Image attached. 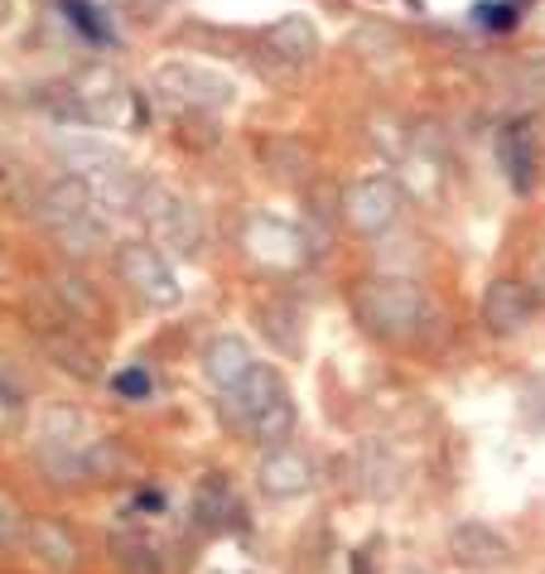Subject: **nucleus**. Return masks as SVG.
Returning <instances> with one entry per match:
<instances>
[{"mask_svg": "<svg viewBox=\"0 0 545 574\" xmlns=\"http://www.w3.org/2000/svg\"><path fill=\"white\" fill-rule=\"evenodd\" d=\"M353 314L372 338L386 344H410V338L425 334L430 324V300L416 280L406 275H372L353 290Z\"/></svg>", "mask_w": 545, "mask_h": 574, "instance_id": "f257e3e1", "label": "nucleus"}, {"mask_svg": "<svg viewBox=\"0 0 545 574\" xmlns=\"http://www.w3.org/2000/svg\"><path fill=\"white\" fill-rule=\"evenodd\" d=\"M140 213H145V223H150L155 237L169 241L179 256H193L203 247V223H198V213H193V203L184 199V193H174L164 184H150L145 189Z\"/></svg>", "mask_w": 545, "mask_h": 574, "instance_id": "7ed1b4c3", "label": "nucleus"}, {"mask_svg": "<svg viewBox=\"0 0 545 574\" xmlns=\"http://www.w3.org/2000/svg\"><path fill=\"white\" fill-rule=\"evenodd\" d=\"M247 251L257 256V261H265V266H299L314 247H309L305 232L275 223V217H257V223L247 227Z\"/></svg>", "mask_w": 545, "mask_h": 574, "instance_id": "1a4fd4ad", "label": "nucleus"}, {"mask_svg": "<svg viewBox=\"0 0 545 574\" xmlns=\"http://www.w3.org/2000/svg\"><path fill=\"white\" fill-rule=\"evenodd\" d=\"M257 487L265 497H305L314 487V469L299 449H271L257 469Z\"/></svg>", "mask_w": 545, "mask_h": 574, "instance_id": "9b49d317", "label": "nucleus"}, {"mask_svg": "<svg viewBox=\"0 0 545 574\" xmlns=\"http://www.w3.org/2000/svg\"><path fill=\"white\" fill-rule=\"evenodd\" d=\"M531 314H536V295L526 290V280L502 275L482 290V324H488V334H498V338L522 334L531 324Z\"/></svg>", "mask_w": 545, "mask_h": 574, "instance_id": "423d86ee", "label": "nucleus"}, {"mask_svg": "<svg viewBox=\"0 0 545 574\" xmlns=\"http://www.w3.org/2000/svg\"><path fill=\"white\" fill-rule=\"evenodd\" d=\"M179 136H184L189 145H198V150H208V145H217V121H208V112H189L184 126H179Z\"/></svg>", "mask_w": 545, "mask_h": 574, "instance_id": "473e14b6", "label": "nucleus"}, {"mask_svg": "<svg viewBox=\"0 0 545 574\" xmlns=\"http://www.w3.org/2000/svg\"><path fill=\"white\" fill-rule=\"evenodd\" d=\"M450 551L468 570H492L507 560V536L498 527H488V521H458L450 531Z\"/></svg>", "mask_w": 545, "mask_h": 574, "instance_id": "f8f14e48", "label": "nucleus"}, {"mask_svg": "<svg viewBox=\"0 0 545 574\" xmlns=\"http://www.w3.org/2000/svg\"><path fill=\"white\" fill-rule=\"evenodd\" d=\"M265 48H271L275 58H285V64H309V58L319 54V30H314L305 15H285L265 30Z\"/></svg>", "mask_w": 545, "mask_h": 574, "instance_id": "4468645a", "label": "nucleus"}, {"mask_svg": "<svg viewBox=\"0 0 545 574\" xmlns=\"http://www.w3.org/2000/svg\"><path fill=\"white\" fill-rule=\"evenodd\" d=\"M261 165L271 169L275 184H299L309 175L314 155L299 136H271V140H261Z\"/></svg>", "mask_w": 545, "mask_h": 574, "instance_id": "dca6fc26", "label": "nucleus"}, {"mask_svg": "<svg viewBox=\"0 0 545 574\" xmlns=\"http://www.w3.org/2000/svg\"><path fill=\"white\" fill-rule=\"evenodd\" d=\"M112 10L116 15H126V20H136V24H150L169 10V0H112Z\"/></svg>", "mask_w": 545, "mask_h": 574, "instance_id": "72a5a7b5", "label": "nucleus"}, {"mask_svg": "<svg viewBox=\"0 0 545 574\" xmlns=\"http://www.w3.org/2000/svg\"><path fill=\"white\" fill-rule=\"evenodd\" d=\"M48 290H54L58 304H64V309H68V319H88V324L106 319V304H102V295H96V290H92L82 275L64 271V275H54V280H48Z\"/></svg>", "mask_w": 545, "mask_h": 574, "instance_id": "412c9836", "label": "nucleus"}, {"mask_svg": "<svg viewBox=\"0 0 545 574\" xmlns=\"http://www.w3.org/2000/svg\"><path fill=\"white\" fill-rule=\"evenodd\" d=\"M24 545H30L34 565L48 570V574H72V570L82 565L78 536H72L64 521H54V517H34L30 521V536H24Z\"/></svg>", "mask_w": 545, "mask_h": 574, "instance_id": "6e6552de", "label": "nucleus"}, {"mask_svg": "<svg viewBox=\"0 0 545 574\" xmlns=\"http://www.w3.org/2000/svg\"><path fill=\"white\" fill-rule=\"evenodd\" d=\"M112 565L121 574H164L155 541L150 536H140V531H116L112 536Z\"/></svg>", "mask_w": 545, "mask_h": 574, "instance_id": "4be33fe9", "label": "nucleus"}, {"mask_svg": "<svg viewBox=\"0 0 545 574\" xmlns=\"http://www.w3.org/2000/svg\"><path fill=\"white\" fill-rule=\"evenodd\" d=\"M39 473L48 483H64V487H78L88 483V449H64V444H39Z\"/></svg>", "mask_w": 545, "mask_h": 574, "instance_id": "a878e982", "label": "nucleus"}, {"mask_svg": "<svg viewBox=\"0 0 545 574\" xmlns=\"http://www.w3.org/2000/svg\"><path fill=\"white\" fill-rule=\"evenodd\" d=\"M474 20L482 24V30H512V24L516 20H522V15H516V5H507V0H478V5H474Z\"/></svg>", "mask_w": 545, "mask_h": 574, "instance_id": "7c9ffc66", "label": "nucleus"}, {"mask_svg": "<svg viewBox=\"0 0 545 574\" xmlns=\"http://www.w3.org/2000/svg\"><path fill=\"white\" fill-rule=\"evenodd\" d=\"M343 213H348V223H353V232H362V237H382V232L401 217V184L386 179V175L357 179V184L343 193Z\"/></svg>", "mask_w": 545, "mask_h": 574, "instance_id": "20e7f679", "label": "nucleus"}, {"mask_svg": "<svg viewBox=\"0 0 545 574\" xmlns=\"http://www.w3.org/2000/svg\"><path fill=\"white\" fill-rule=\"evenodd\" d=\"M203 368H208L213 376V386H223V391H237L241 382L251 376V348H247V338H237V334H217L208 348H203Z\"/></svg>", "mask_w": 545, "mask_h": 574, "instance_id": "ddd939ff", "label": "nucleus"}, {"mask_svg": "<svg viewBox=\"0 0 545 574\" xmlns=\"http://www.w3.org/2000/svg\"><path fill=\"white\" fill-rule=\"evenodd\" d=\"M92 203H96L92 179H82V175H64L58 184H48V189H44L39 217L48 223V232H58V227H72V223H88V217H92Z\"/></svg>", "mask_w": 545, "mask_h": 574, "instance_id": "9d476101", "label": "nucleus"}, {"mask_svg": "<svg viewBox=\"0 0 545 574\" xmlns=\"http://www.w3.org/2000/svg\"><path fill=\"white\" fill-rule=\"evenodd\" d=\"M145 189H150V184H140L126 165H112V169H102V175L92 179L96 203H106L112 213H130V207H140L145 203Z\"/></svg>", "mask_w": 545, "mask_h": 574, "instance_id": "aec40b11", "label": "nucleus"}, {"mask_svg": "<svg viewBox=\"0 0 545 574\" xmlns=\"http://www.w3.org/2000/svg\"><path fill=\"white\" fill-rule=\"evenodd\" d=\"M30 521H34V517L20 507V497L0 487V555H5V551H15V545L24 541V536H30Z\"/></svg>", "mask_w": 545, "mask_h": 574, "instance_id": "bb28decb", "label": "nucleus"}, {"mask_svg": "<svg viewBox=\"0 0 545 574\" xmlns=\"http://www.w3.org/2000/svg\"><path fill=\"white\" fill-rule=\"evenodd\" d=\"M0 401H5L10 410H20L24 401H30V376L20 372V362L10 358V352H0Z\"/></svg>", "mask_w": 545, "mask_h": 574, "instance_id": "c85d7f7f", "label": "nucleus"}, {"mask_svg": "<svg viewBox=\"0 0 545 574\" xmlns=\"http://www.w3.org/2000/svg\"><path fill=\"white\" fill-rule=\"evenodd\" d=\"M396 487V473H391V459L382 454H362V493L372 497H386Z\"/></svg>", "mask_w": 545, "mask_h": 574, "instance_id": "c756f323", "label": "nucleus"}, {"mask_svg": "<svg viewBox=\"0 0 545 574\" xmlns=\"http://www.w3.org/2000/svg\"><path fill=\"white\" fill-rule=\"evenodd\" d=\"M44 352L54 368H64L68 376H78V382H102V358L82 344L78 334H68V328H58V334H44Z\"/></svg>", "mask_w": 545, "mask_h": 574, "instance_id": "2eb2a0df", "label": "nucleus"}, {"mask_svg": "<svg viewBox=\"0 0 545 574\" xmlns=\"http://www.w3.org/2000/svg\"><path fill=\"white\" fill-rule=\"evenodd\" d=\"M54 241H58V251H68V256H92L96 247H102V227L92 223H72V227H58L54 232Z\"/></svg>", "mask_w": 545, "mask_h": 574, "instance_id": "cd10ccee", "label": "nucleus"}, {"mask_svg": "<svg viewBox=\"0 0 545 574\" xmlns=\"http://www.w3.org/2000/svg\"><path fill=\"white\" fill-rule=\"evenodd\" d=\"M193 517H198L203 531H227L237 521V497L227 479H203L198 493H193Z\"/></svg>", "mask_w": 545, "mask_h": 574, "instance_id": "6ab92c4d", "label": "nucleus"}, {"mask_svg": "<svg viewBox=\"0 0 545 574\" xmlns=\"http://www.w3.org/2000/svg\"><path fill=\"white\" fill-rule=\"evenodd\" d=\"M121 479H136V454L102 435L96 444H88V483H121Z\"/></svg>", "mask_w": 545, "mask_h": 574, "instance_id": "b1692460", "label": "nucleus"}, {"mask_svg": "<svg viewBox=\"0 0 545 574\" xmlns=\"http://www.w3.org/2000/svg\"><path fill=\"white\" fill-rule=\"evenodd\" d=\"M58 160L72 165L78 175H102V169L121 165V155L96 136H58Z\"/></svg>", "mask_w": 545, "mask_h": 574, "instance_id": "5701e85b", "label": "nucleus"}, {"mask_svg": "<svg viewBox=\"0 0 545 574\" xmlns=\"http://www.w3.org/2000/svg\"><path fill=\"white\" fill-rule=\"evenodd\" d=\"M112 391L121 401H150L155 382H150V372H145V368H126V372L112 376Z\"/></svg>", "mask_w": 545, "mask_h": 574, "instance_id": "2f4dec72", "label": "nucleus"}, {"mask_svg": "<svg viewBox=\"0 0 545 574\" xmlns=\"http://www.w3.org/2000/svg\"><path fill=\"white\" fill-rule=\"evenodd\" d=\"M116 275L126 280L145 304H155V309H174L179 295H184L174 271H169V261L150 247V241H121L116 247Z\"/></svg>", "mask_w": 545, "mask_h": 574, "instance_id": "f03ea898", "label": "nucleus"}, {"mask_svg": "<svg viewBox=\"0 0 545 574\" xmlns=\"http://www.w3.org/2000/svg\"><path fill=\"white\" fill-rule=\"evenodd\" d=\"M155 82H160L164 102H179V106H189V112H213V106L232 102V82H227L223 72L193 68V64H164Z\"/></svg>", "mask_w": 545, "mask_h": 574, "instance_id": "39448f33", "label": "nucleus"}, {"mask_svg": "<svg viewBox=\"0 0 545 574\" xmlns=\"http://www.w3.org/2000/svg\"><path fill=\"white\" fill-rule=\"evenodd\" d=\"M227 396L237 401V410H241V425H247L251 415H261L265 406H275V401H285L289 391H285V376H281V372H275V368H261V362H257L247 382H241L237 391H227Z\"/></svg>", "mask_w": 545, "mask_h": 574, "instance_id": "f3484780", "label": "nucleus"}, {"mask_svg": "<svg viewBox=\"0 0 545 574\" xmlns=\"http://www.w3.org/2000/svg\"><path fill=\"white\" fill-rule=\"evenodd\" d=\"M247 435L257 439L265 449H285L289 435H295V401H275V406H265L261 415H251L247 420Z\"/></svg>", "mask_w": 545, "mask_h": 574, "instance_id": "393cba45", "label": "nucleus"}, {"mask_svg": "<svg viewBox=\"0 0 545 574\" xmlns=\"http://www.w3.org/2000/svg\"><path fill=\"white\" fill-rule=\"evenodd\" d=\"M78 106L82 116H96V121H112L121 112V82L112 68H88L78 78Z\"/></svg>", "mask_w": 545, "mask_h": 574, "instance_id": "a211bd4d", "label": "nucleus"}, {"mask_svg": "<svg viewBox=\"0 0 545 574\" xmlns=\"http://www.w3.org/2000/svg\"><path fill=\"white\" fill-rule=\"evenodd\" d=\"M0 24H5V0H0Z\"/></svg>", "mask_w": 545, "mask_h": 574, "instance_id": "f704fd0d", "label": "nucleus"}, {"mask_svg": "<svg viewBox=\"0 0 545 574\" xmlns=\"http://www.w3.org/2000/svg\"><path fill=\"white\" fill-rule=\"evenodd\" d=\"M498 165L507 175V184L516 193H531L536 184V169H541V140H536V126H531L526 116L507 121L498 131Z\"/></svg>", "mask_w": 545, "mask_h": 574, "instance_id": "0eeeda50", "label": "nucleus"}]
</instances>
